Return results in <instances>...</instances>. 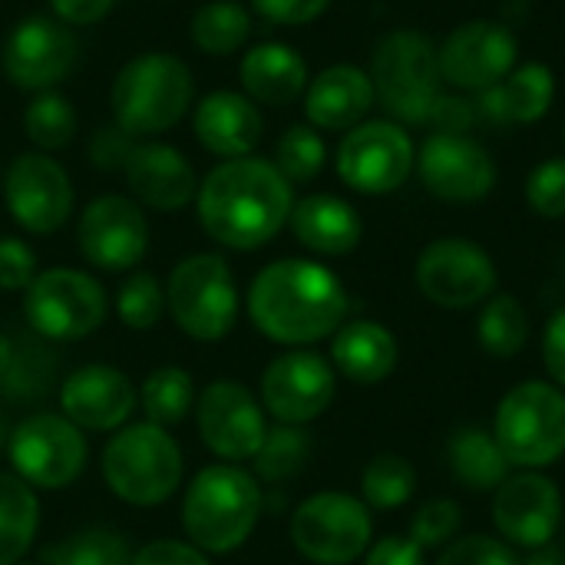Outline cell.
<instances>
[{
  "label": "cell",
  "mask_w": 565,
  "mask_h": 565,
  "mask_svg": "<svg viewBox=\"0 0 565 565\" xmlns=\"http://www.w3.org/2000/svg\"><path fill=\"white\" fill-rule=\"evenodd\" d=\"M199 222L209 238L235 252L268 245L291 218V182L258 156L218 162L195 192Z\"/></svg>",
  "instance_id": "cell-1"
},
{
  "label": "cell",
  "mask_w": 565,
  "mask_h": 565,
  "mask_svg": "<svg viewBox=\"0 0 565 565\" xmlns=\"http://www.w3.org/2000/svg\"><path fill=\"white\" fill-rule=\"evenodd\" d=\"M248 315L268 341L305 348L334 338L348 318V291L331 268L308 258H281L255 275Z\"/></svg>",
  "instance_id": "cell-2"
},
{
  "label": "cell",
  "mask_w": 565,
  "mask_h": 565,
  "mask_svg": "<svg viewBox=\"0 0 565 565\" xmlns=\"http://www.w3.org/2000/svg\"><path fill=\"white\" fill-rule=\"evenodd\" d=\"M195 99V79L182 56L149 50L122 63L113 79V122L132 139H156L179 126Z\"/></svg>",
  "instance_id": "cell-3"
},
{
  "label": "cell",
  "mask_w": 565,
  "mask_h": 565,
  "mask_svg": "<svg viewBox=\"0 0 565 565\" xmlns=\"http://www.w3.org/2000/svg\"><path fill=\"white\" fill-rule=\"evenodd\" d=\"M262 490L252 473L232 463L205 467L185 490L182 526L202 553H232L258 526Z\"/></svg>",
  "instance_id": "cell-4"
},
{
  "label": "cell",
  "mask_w": 565,
  "mask_h": 565,
  "mask_svg": "<svg viewBox=\"0 0 565 565\" xmlns=\"http://www.w3.org/2000/svg\"><path fill=\"white\" fill-rule=\"evenodd\" d=\"M493 437L516 470H546L565 454V391L553 381L510 387L493 417Z\"/></svg>",
  "instance_id": "cell-5"
},
{
  "label": "cell",
  "mask_w": 565,
  "mask_h": 565,
  "mask_svg": "<svg viewBox=\"0 0 565 565\" xmlns=\"http://www.w3.org/2000/svg\"><path fill=\"white\" fill-rule=\"evenodd\" d=\"M374 96L401 122H430L444 96L440 60L430 36L417 30L387 33L371 60Z\"/></svg>",
  "instance_id": "cell-6"
},
{
  "label": "cell",
  "mask_w": 565,
  "mask_h": 565,
  "mask_svg": "<svg viewBox=\"0 0 565 565\" xmlns=\"http://www.w3.org/2000/svg\"><path fill=\"white\" fill-rule=\"evenodd\" d=\"M106 487L132 507L166 503L182 483V450L156 424L119 427L103 450Z\"/></svg>",
  "instance_id": "cell-7"
},
{
  "label": "cell",
  "mask_w": 565,
  "mask_h": 565,
  "mask_svg": "<svg viewBox=\"0 0 565 565\" xmlns=\"http://www.w3.org/2000/svg\"><path fill=\"white\" fill-rule=\"evenodd\" d=\"M166 308L189 338L222 341L238 318V288L228 262L212 252L182 258L166 285Z\"/></svg>",
  "instance_id": "cell-8"
},
{
  "label": "cell",
  "mask_w": 565,
  "mask_h": 565,
  "mask_svg": "<svg viewBox=\"0 0 565 565\" xmlns=\"http://www.w3.org/2000/svg\"><path fill=\"white\" fill-rule=\"evenodd\" d=\"M371 507L351 493H315L291 513V543L308 563H358L371 550Z\"/></svg>",
  "instance_id": "cell-9"
},
{
  "label": "cell",
  "mask_w": 565,
  "mask_h": 565,
  "mask_svg": "<svg viewBox=\"0 0 565 565\" xmlns=\"http://www.w3.org/2000/svg\"><path fill=\"white\" fill-rule=\"evenodd\" d=\"M23 315L50 341H79L106 321V291L86 271L50 268L30 281Z\"/></svg>",
  "instance_id": "cell-10"
},
{
  "label": "cell",
  "mask_w": 565,
  "mask_h": 565,
  "mask_svg": "<svg viewBox=\"0 0 565 565\" xmlns=\"http://www.w3.org/2000/svg\"><path fill=\"white\" fill-rule=\"evenodd\" d=\"M10 463L26 487L63 490L86 467V440L79 427L60 414H33L7 440Z\"/></svg>",
  "instance_id": "cell-11"
},
{
  "label": "cell",
  "mask_w": 565,
  "mask_h": 565,
  "mask_svg": "<svg viewBox=\"0 0 565 565\" xmlns=\"http://www.w3.org/2000/svg\"><path fill=\"white\" fill-rule=\"evenodd\" d=\"M79 46L66 23L46 13L23 17L3 40V76L26 93L56 89L76 66Z\"/></svg>",
  "instance_id": "cell-12"
},
{
  "label": "cell",
  "mask_w": 565,
  "mask_h": 565,
  "mask_svg": "<svg viewBox=\"0 0 565 565\" xmlns=\"http://www.w3.org/2000/svg\"><path fill=\"white\" fill-rule=\"evenodd\" d=\"M417 288L427 301L447 311L483 305L497 291L493 258L467 238H437L417 258Z\"/></svg>",
  "instance_id": "cell-13"
},
{
  "label": "cell",
  "mask_w": 565,
  "mask_h": 565,
  "mask_svg": "<svg viewBox=\"0 0 565 565\" xmlns=\"http://www.w3.org/2000/svg\"><path fill=\"white\" fill-rule=\"evenodd\" d=\"M414 142L397 122H361L348 129L338 146V175L364 195H387L401 189L414 169Z\"/></svg>",
  "instance_id": "cell-14"
},
{
  "label": "cell",
  "mask_w": 565,
  "mask_h": 565,
  "mask_svg": "<svg viewBox=\"0 0 565 565\" xmlns=\"http://www.w3.org/2000/svg\"><path fill=\"white\" fill-rule=\"evenodd\" d=\"M3 202L30 235H53L73 212V182L46 152H23L3 172Z\"/></svg>",
  "instance_id": "cell-15"
},
{
  "label": "cell",
  "mask_w": 565,
  "mask_h": 565,
  "mask_svg": "<svg viewBox=\"0 0 565 565\" xmlns=\"http://www.w3.org/2000/svg\"><path fill=\"white\" fill-rule=\"evenodd\" d=\"M338 394L334 364L315 351L278 354L262 374V404L278 424L305 427L318 420Z\"/></svg>",
  "instance_id": "cell-16"
},
{
  "label": "cell",
  "mask_w": 565,
  "mask_h": 565,
  "mask_svg": "<svg viewBox=\"0 0 565 565\" xmlns=\"http://www.w3.org/2000/svg\"><path fill=\"white\" fill-rule=\"evenodd\" d=\"M563 493L556 480L543 470L510 473L493 490V523L503 543L516 550H540L556 540L563 530Z\"/></svg>",
  "instance_id": "cell-17"
},
{
  "label": "cell",
  "mask_w": 565,
  "mask_h": 565,
  "mask_svg": "<svg viewBox=\"0 0 565 565\" xmlns=\"http://www.w3.org/2000/svg\"><path fill=\"white\" fill-rule=\"evenodd\" d=\"M76 245L83 258L103 271H132L149 248V222L136 199L99 195L76 225Z\"/></svg>",
  "instance_id": "cell-18"
},
{
  "label": "cell",
  "mask_w": 565,
  "mask_h": 565,
  "mask_svg": "<svg viewBox=\"0 0 565 565\" xmlns=\"http://www.w3.org/2000/svg\"><path fill=\"white\" fill-rule=\"evenodd\" d=\"M437 60L444 83L454 89L483 93L516 66V36L503 23L470 20L444 40Z\"/></svg>",
  "instance_id": "cell-19"
},
{
  "label": "cell",
  "mask_w": 565,
  "mask_h": 565,
  "mask_svg": "<svg viewBox=\"0 0 565 565\" xmlns=\"http://www.w3.org/2000/svg\"><path fill=\"white\" fill-rule=\"evenodd\" d=\"M420 182L444 202H480L497 185L490 152L467 132H437L417 156Z\"/></svg>",
  "instance_id": "cell-20"
},
{
  "label": "cell",
  "mask_w": 565,
  "mask_h": 565,
  "mask_svg": "<svg viewBox=\"0 0 565 565\" xmlns=\"http://www.w3.org/2000/svg\"><path fill=\"white\" fill-rule=\"evenodd\" d=\"M202 444L222 460H252L268 434L262 404L235 381L209 384L195 401Z\"/></svg>",
  "instance_id": "cell-21"
},
{
  "label": "cell",
  "mask_w": 565,
  "mask_h": 565,
  "mask_svg": "<svg viewBox=\"0 0 565 565\" xmlns=\"http://www.w3.org/2000/svg\"><path fill=\"white\" fill-rule=\"evenodd\" d=\"M122 175H126L132 199L156 212H179L199 192L192 162L175 146L159 142V139L136 142V149L129 152L122 166Z\"/></svg>",
  "instance_id": "cell-22"
},
{
  "label": "cell",
  "mask_w": 565,
  "mask_h": 565,
  "mask_svg": "<svg viewBox=\"0 0 565 565\" xmlns=\"http://www.w3.org/2000/svg\"><path fill=\"white\" fill-rule=\"evenodd\" d=\"M60 407L79 430H119L136 411V391L122 371L89 364L63 381Z\"/></svg>",
  "instance_id": "cell-23"
},
{
  "label": "cell",
  "mask_w": 565,
  "mask_h": 565,
  "mask_svg": "<svg viewBox=\"0 0 565 565\" xmlns=\"http://www.w3.org/2000/svg\"><path fill=\"white\" fill-rule=\"evenodd\" d=\"M192 126H195L202 149H209L222 162L252 156L265 136L262 109L245 93H235V89H215L202 96L195 103Z\"/></svg>",
  "instance_id": "cell-24"
},
{
  "label": "cell",
  "mask_w": 565,
  "mask_h": 565,
  "mask_svg": "<svg viewBox=\"0 0 565 565\" xmlns=\"http://www.w3.org/2000/svg\"><path fill=\"white\" fill-rule=\"evenodd\" d=\"M371 73L338 63L318 73L305 89V116L315 129H354L374 106Z\"/></svg>",
  "instance_id": "cell-25"
},
{
  "label": "cell",
  "mask_w": 565,
  "mask_h": 565,
  "mask_svg": "<svg viewBox=\"0 0 565 565\" xmlns=\"http://www.w3.org/2000/svg\"><path fill=\"white\" fill-rule=\"evenodd\" d=\"M242 89L258 106H288L308 89V63L288 43H258L242 56Z\"/></svg>",
  "instance_id": "cell-26"
},
{
  "label": "cell",
  "mask_w": 565,
  "mask_h": 565,
  "mask_svg": "<svg viewBox=\"0 0 565 565\" xmlns=\"http://www.w3.org/2000/svg\"><path fill=\"white\" fill-rule=\"evenodd\" d=\"M401 348L391 328L377 321H351L334 331L331 341V364L338 374L361 387H374L387 381L397 367Z\"/></svg>",
  "instance_id": "cell-27"
},
{
  "label": "cell",
  "mask_w": 565,
  "mask_h": 565,
  "mask_svg": "<svg viewBox=\"0 0 565 565\" xmlns=\"http://www.w3.org/2000/svg\"><path fill=\"white\" fill-rule=\"evenodd\" d=\"M295 238L315 255H348L361 245L364 225L351 202L338 195H308L295 202L288 218Z\"/></svg>",
  "instance_id": "cell-28"
},
{
  "label": "cell",
  "mask_w": 565,
  "mask_h": 565,
  "mask_svg": "<svg viewBox=\"0 0 565 565\" xmlns=\"http://www.w3.org/2000/svg\"><path fill=\"white\" fill-rule=\"evenodd\" d=\"M556 96L553 70L543 63L513 66L497 86L483 89L477 99V113L490 116L493 122H536L550 113Z\"/></svg>",
  "instance_id": "cell-29"
},
{
  "label": "cell",
  "mask_w": 565,
  "mask_h": 565,
  "mask_svg": "<svg viewBox=\"0 0 565 565\" xmlns=\"http://www.w3.org/2000/svg\"><path fill=\"white\" fill-rule=\"evenodd\" d=\"M447 460L454 477L473 493H490L513 473L507 454L487 427H460L447 444Z\"/></svg>",
  "instance_id": "cell-30"
},
{
  "label": "cell",
  "mask_w": 565,
  "mask_h": 565,
  "mask_svg": "<svg viewBox=\"0 0 565 565\" xmlns=\"http://www.w3.org/2000/svg\"><path fill=\"white\" fill-rule=\"evenodd\" d=\"M40 526V503L33 487L17 473H0V565H17Z\"/></svg>",
  "instance_id": "cell-31"
},
{
  "label": "cell",
  "mask_w": 565,
  "mask_h": 565,
  "mask_svg": "<svg viewBox=\"0 0 565 565\" xmlns=\"http://www.w3.org/2000/svg\"><path fill=\"white\" fill-rule=\"evenodd\" d=\"M192 43L209 56H232L252 36V13L235 0H209L192 13Z\"/></svg>",
  "instance_id": "cell-32"
},
{
  "label": "cell",
  "mask_w": 565,
  "mask_h": 565,
  "mask_svg": "<svg viewBox=\"0 0 565 565\" xmlns=\"http://www.w3.org/2000/svg\"><path fill=\"white\" fill-rule=\"evenodd\" d=\"M477 341L497 361L516 358L530 341V315L520 305V298L490 295L477 318Z\"/></svg>",
  "instance_id": "cell-33"
},
{
  "label": "cell",
  "mask_w": 565,
  "mask_h": 565,
  "mask_svg": "<svg viewBox=\"0 0 565 565\" xmlns=\"http://www.w3.org/2000/svg\"><path fill=\"white\" fill-rule=\"evenodd\" d=\"M76 129H79V116L73 103L56 89L33 93V99L23 109V132L36 146V152L66 149L76 139Z\"/></svg>",
  "instance_id": "cell-34"
},
{
  "label": "cell",
  "mask_w": 565,
  "mask_h": 565,
  "mask_svg": "<svg viewBox=\"0 0 565 565\" xmlns=\"http://www.w3.org/2000/svg\"><path fill=\"white\" fill-rule=\"evenodd\" d=\"M417 490V470L401 454H377L361 473V497L371 510H401Z\"/></svg>",
  "instance_id": "cell-35"
},
{
  "label": "cell",
  "mask_w": 565,
  "mask_h": 565,
  "mask_svg": "<svg viewBox=\"0 0 565 565\" xmlns=\"http://www.w3.org/2000/svg\"><path fill=\"white\" fill-rule=\"evenodd\" d=\"M195 407V387L189 371L182 367H159L142 384V411L156 427H175Z\"/></svg>",
  "instance_id": "cell-36"
},
{
  "label": "cell",
  "mask_w": 565,
  "mask_h": 565,
  "mask_svg": "<svg viewBox=\"0 0 565 565\" xmlns=\"http://www.w3.org/2000/svg\"><path fill=\"white\" fill-rule=\"evenodd\" d=\"M308 454H311V437L301 427L278 424V427H268V434H265V440L252 460H255V473L262 480L281 483V480H291L305 470Z\"/></svg>",
  "instance_id": "cell-37"
},
{
  "label": "cell",
  "mask_w": 565,
  "mask_h": 565,
  "mask_svg": "<svg viewBox=\"0 0 565 565\" xmlns=\"http://www.w3.org/2000/svg\"><path fill=\"white\" fill-rule=\"evenodd\" d=\"M50 565H132L126 540L113 530H83L46 550Z\"/></svg>",
  "instance_id": "cell-38"
},
{
  "label": "cell",
  "mask_w": 565,
  "mask_h": 565,
  "mask_svg": "<svg viewBox=\"0 0 565 565\" xmlns=\"http://www.w3.org/2000/svg\"><path fill=\"white\" fill-rule=\"evenodd\" d=\"M324 159H328L324 139L318 136L315 126H305V122L285 129L278 146H275V166L291 185L295 182H311L324 169Z\"/></svg>",
  "instance_id": "cell-39"
},
{
  "label": "cell",
  "mask_w": 565,
  "mask_h": 565,
  "mask_svg": "<svg viewBox=\"0 0 565 565\" xmlns=\"http://www.w3.org/2000/svg\"><path fill=\"white\" fill-rule=\"evenodd\" d=\"M119 321L132 331H149L159 324L166 311V288L149 275V271H132L116 298Z\"/></svg>",
  "instance_id": "cell-40"
},
{
  "label": "cell",
  "mask_w": 565,
  "mask_h": 565,
  "mask_svg": "<svg viewBox=\"0 0 565 565\" xmlns=\"http://www.w3.org/2000/svg\"><path fill=\"white\" fill-rule=\"evenodd\" d=\"M460 526H463V510L457 500H430L424 503L414 520H411V540L427 553V550H444L450 546L457 536H460Z\"/></svg>",
  "instance_id": "cell-41"
},
{
  "label": "cell",
  "mask_w": 565,
  "mask_h": 565,
  "mask_svg": "<svg viewBox=\"0 0 565 565\" xmlns=\"http://www.w3.org/2000/svg\"><path fill=\"white\" fill-rule=\"evenodd\" d=\"M526 202L543 218H565V159H546L530 172Z\"/></svg>",
  "instance_id": "cell-42"
},
{
  "label": "cell",
  "mask_w": 565,
  "mask_h": 565,
  "mask_svg": "<svg viewBox=\"0 0 565 565\" xmlns=\"http://www.w3.org/2000/svg\"><path fill=\"white\" fill-rule=\"evenodd\" d=\"M437 565H523L516 559L513 546L483 533L473 536H460L450 546H444Z\"/></svg>",
  "instance_id": "cell-43"
},
{
  "label": "cell",
  "mask_w": 565,
  "mask_h": 565,
  "mask_svg": "<svg viewBox=\"0 0 565 565\" xmlns=\"http://www.w3.org/2000/svg\"><path fill=\"white\" fill-rule=\"evenodd\" d=\"M36 278V255L26 242L0 235V291H26Z\"/></svg>",
  "instance_id": "cell-44"
},
{
  "label": "cell",
  "mask_w": 565,
  "mask_h": 565,
  "mask_svg": "<svg viewBox=\"0 0 565 565\" xmlns=\"http://www.w3.org/2000/svg\"><path fill=\"white\" fill-rule=\"evenodd\" d=\"M331 7V0H252V10L258 17H265L268 23L278 26H301L318 20L324 10Z\"/></svg>",
  "instance_id": "cell-45"
},
{
  "label": "cell",
  "mask_w": 565,
  "mask_h": 565,
  "mask_svg": "<svg viewBox=\"0 0 565 565\" xmlns=\"http://www.w3.org/2000/svg\"><path fill=\"white\" fill-rule=\"evenodd\" d=\"M132 149H136V139L126 129H119L116 122L99 126L89 139V159L99 169H122Z\"/></svg>",
  "instance_id": "cell-46"
},
{
  "label": "cell",
  "mask_w": 565,
  "mask_h": 565,
  "mask_svg": "<svg viewBox=\"0 0 565 565\" xmlns=\"http://www.w3.org/2000/svg\"><path fill=\"white\" fill-rule=\"evenodd\" d=\"M132 565H209L205 553L192 543H175V540H156L146 543L136 556Z\"/></svg>",
  "instance_id": "cell-47"
},
{
  "label": "cell",
  "mask_w": 565,
  "mask_h": 565,
  "mask_svg": "<svg viewBox=\"0 0 565 565\" xmlns=\"http://www.w3.org/2000/svg\"><path fill=\"white\" fill-rule=\"evenodd\" d=\"M364 565H427V553L411 536H384L371 543Z\"/></svg>",
  "instance_id": "cell-48"
},
{
  "label": "cell",
  "mask_w": 565,
  "mask_h": 565,
  "mask_svg": "<svg viewBox=\"0 0 565 565\" xmlns=\"http://www.w3.org/2000/svg\"><path fill=\"white\" fill-rule=\"evenodd\" d=\"M543 364L550 381L565 391V308H559L543 331Z\"/></svg>",
  "instance_id": "cell-49"
},
{
  "label": "cell",
  "mask_w": 565,
  "mask_h": 565,
  "mask_svg": "<svg viewBox=\"0 0 565 565\" xmlns=\"http://www.w3.org/2000/svg\"><path fill=\"white\" fill-rule=\"evenodd\" d=\"M53 17L66 26H93L113 13L116 0H46Z\"/></svg>",
  "instance_id": "cell-50"
},
{
  "label": "cell",
  "mask_w": 565,
  "mask_h": 565,
  "mask_svg": "<svg viewBox=\"0 0 565 565\" xmlns=\"http://www.w3.org/2000/svg\"><path fill=\"white\" fill-rule=\"evenodd\" d=\"M523 565H565V550H556L553 543L540 546V550H530V559Z\"/></svg>",
  "instance_id": "cell-51"
},
{
  "label": "cell",
  "mask_w": 565,
  "mask_h": 565,
  "mask_svg": "<svg viewBox=\"0 0 565 565\" xmlns=\"http://www.w3.org/2000/svg\"><path fill=\"white\" fill-rule=\"evenodd\" d=\"M13 344L0 334V387H3V381H7V374H10V367H13Z\"/></svg>",
  "instance_id": "cell-52"
},
{
  "label": "cell",
  "mask_w": 565,
  "mask_h": 565,
  "mask_svg": "<svg viewBox=\"0 0 565 565\" xmlns=\"http://www.w3.org/2000/svg\"><path fill=\"white\" fill-rule=\"evenodd\" d=\"M7 440H10V434H7V420H3V414H0V450H3Z\"/></svg>",
  "instance_id": "cell-53"
},
{
  "label": "cell",
  "mask_w": 565,
  "mask_h": 565,
  "mask_svg": "<svg viewBox=\"0 0 565 565\" xmlns=\"http://www.w3.org/2000/svg\"><path fill=\"white\" fill-rule=\"evenodd\" d=\"M563 550H565V520H563Z\"/></svg>",
  "instance_id": "cell-54"
},
{
  "label": "cell",
  "mask_w": 565,
  "mask_h": 565,
  "mask_svg": "<svg viewBox=\"0 0 565 565\" xmlns=\"http://www.w3.org/2000/svg\"><path fill=\"white\" fill-rule=\"evenodd\" d=\"M563 139H565V132H563Z\"/></svg>",
  "instance_id": "cell-55"
},
{
  "label": "cell",
  "mask_w": 565,
  "mask_h": 565,
  "mask_svg": "<svg viewBox=\"0 0 565 565\" xmlns=\"http://www.w3.org/2000/svg\"><path fill=\"white\" fill-rule=\"evenodd\" d=\"M17 565H20V563H17Z\"/></svg>",
  "instance_id": "cell-56"
}]
</instances>
